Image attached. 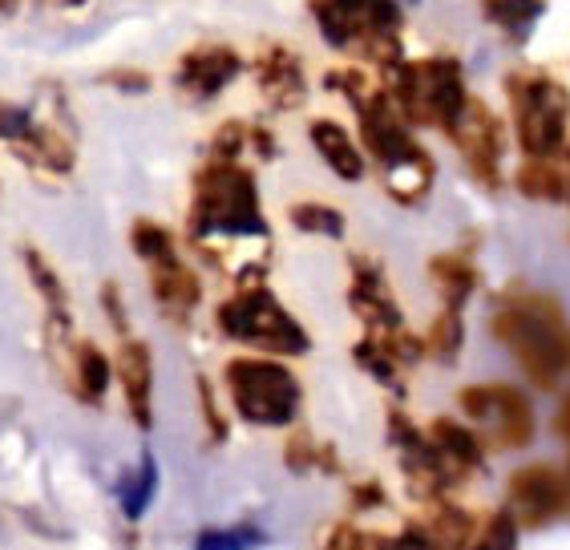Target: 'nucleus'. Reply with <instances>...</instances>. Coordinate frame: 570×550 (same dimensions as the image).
Segmentation results:
<instances>
[{
    "label": "nucleus",
    "instance_id": "1",
    "mask_svg": "<svg viewBox=\"0 0 570 550\" xmlns=\"http://www.w3.org/2000/svg\"><path fill=\"white\" fill-rule=\"evenodd\" d=\"M490 328L542 393H554L570 376V316L554 296L518 287L498 299Z\"/></svg>",
    "mask_w": 570,
    "mask_h": 550
},
{
    "label": "nucleus",
    "instance_id": "2",
    "mask_svg": "<svg viewBox=\"0 0 570 550\" xmlns=\"http://www.w3.org/2000/svg\"><path fill=\"white\" fill-rule=\"evenodd\" d=\"M356 114H361L364 146H368L373 163L381 166L384 190L393 195V203H401V207L425 203V195L433 190V178H438V166H433L425 146L409 134V118L401 114L393 94L373 86L356 101Z\"/></svg>",
    "mask_w": 570,
    "mask_h": 550
},
{
    "label": "nucleus",
    "instance_id": "3",
    "mask_svg": "<svg viewBox=\"0 0 570 550\" xmlns=\"http://www.w3.org/2000/svg\"><path fill=\"white\" fill-rule=\"evenodd\" d=\"M187 227L195 243L267 239V219L252 170H243L239 163H223V158L198 170Z\"/></svg>",
    "mask_w": 570,
    "mask_h": 550
},
{
    "label": "nucleus",
    "instance_id": "4",
    "mask_svg": "<svg viewBox=\"0 0 570 550\" xmlns=\"http://www.w3.org/2000/svg\"><path fill=\"white\" fill-rule=\"evenodd\" d=\"M312 17L332 49H361L368 61L384 69L401 61L396 0H312Z\"/></svg>",
    "mask_w": 570,
    "mask_h": 550
},
{
    "label": "nucleus",
    "instance_id": "5",
    "mask_svg": "<svg viewBox=\"0 0 570 550\" xmlns=\"http://www.w3.org/2000/svg\"><path fill=\"white\" fill-rule=\"evenodd\" d=\"M389 94L401 106L413 126H433L450 130L453 118L461 114L470 89L461 78V66L453 57H421V61H396L389 69Z\"/></svg>",
    "mask_w": 570,
    "mask_h": 550
},
{
    "label": "nucleus",
    "instance_id": "6",
    "mask_svg": "<svg viewBox=\"0 0 570 550\" xmlns=\"http://www.w3.org/2000/svg\"><path fill=\"white\" fill-rule=\"evenodd\" d=\"M510 114H514L518 146L530 158H554L567 146L570 89L550 73H514L505 81Z\"/></svg>",
    "mask_w": 570,
    "mask_h": 550
},
{
    "label": "nucleus",
    "instance_id": "7",
    "mask_svg": "<svg viewBox=\"0 0 570 550\" xmlns=\"http://www.w3.org/2000/svg\"><path fill=\"white\" fill-rule=\"evenodd\" d=\"M219 328L230 341L255 344L264 353L275 356H304L312 348L307 332L299 328V320L267 292L264 279L243 284V292L235 299H227L219 308Z\"/></svg>",
    "mask_w": 570,
    "mask_h": 550
},
{
    "label": "nucleus",
    "instance_id": "8",
    "mask_svg": "<svg viewBox=\"0 0 570 550\" xmlns=\"http://www.w3.org/2000/svg\"><path fill=\"white\" fill-rule=\"evenodd\" d=\"M230 401L239 409L243 421L279 430L299 413V381L287 373L284 364L259 361V356H239L227 364Z\"/></svg>",
    "mask_w": 570,
    "mask_h": 550
},
{
    "label": "nucleus",
    "instance_id": "9",
    "mask_svg": "<svg viewBox=\"0 0 570 550\" xmlns=\"http://www.w3.org/2000/svg\"><path fill=\"white\" fill-rule=\"evenodd\" d=\"M461 409L473 421L482 445H494V450H527L530 441H534V409H530V396L522 389L502 385V381L470 385L461 389Z\"/></svg>",
    "mask_w": 570,
    "mask_h": 550
},
{
    "label": "nucleus",
    "instance_id": "10",
    "mask_svg": "<svg viewBox=\"0 0 570 550\" xmlns=\"http://www.w3.org/2000/svg\"><path fill=\"white\" fill-rule=\"evenodd\" d=\"M453 138V146L461 150L465 166L473 170V178L482 183V187L498 190L502 187V155H505V130L498 114L485 106L482 98H465L461 114L453 118V126L445 130Z\"/></svg>",
    "mask_w": 570,
    "mask_h": 550
},
{
    "label": "nucleus",
    "instance_id": "11",
    "mask_svg": "<svg viewBox=\"0 0 570 550\" xmlns=\"http://www.w3.org/2000/svg\"><path fill=\"white\" fill-rule=\"evenodd\" d=\"M505 490H510V510L522 527H547L570 510V473L559 465H522Z\"/></svg>",
    "mask_w": 570,
    "mask_h": 550
},
{
    "label": "nucleus",
    "instance_id": "12",
    "mask_svg": "<svg viewBox=\"0 0 570 550\" xmlns=\"http://www.w3.org/2000/svg\"><path fill=\"white\" fill-rule=\"evenodd\" d=\"M243 73V57L230 45H198L187 49L175 69L178 94H187L190 101L219 98L223 89Z\"/></svg>",
    "mask_w": 570,
    "mask_h": 550
},
{
    "label": "nucleus",
    "instance_id": "13",
    "mask_svg": "<svg viewBox=\"0 0 570 550\" xmlns=\"http://www.w3.org/2000/svg\"><path fill=\"white\" fill-rule=\"evenodd\" d=\"M348 304H352V312L364 320L368 336H384V332L405 328V324H401V308H396L393 292H389V284H384L381 267H373L368 259H356Z\"/></svg>",
    "mask_w": 570,
    "mask_h": 550
},
{
    "label": "nucleus",
    "instance_id": "14",
    "mask_svg": "<svg viewBox=\"0 0 570 550\" xmlns=\"http://www.w3.org/2000/svg\"><path fill=\"white\" fill-rule=\"evenodd\" d=\"M118 385L126 393V405H130V418L138 430H150L154 425V409H150V393H154V356L134 332L118 336Z\"/></svg>",
    "mask_w": 570,
    "mask_h": 550
},
{
    "label": "nucleus",
    "instance_id": "15",
    "mask_svg": "<svg viewBox=\"0 0 570 550\" xmlns=\"http://www.w3.org/2000/svg\"><path fill=\"white\" fill-rule=\"evenodd\" d=\"M146 267H150V292L166 316H190V312L198 308L203 284H198V275L178 259V252L166 255V259H154V264H146Z\"/></svg>",
    "mask_w": 570,
    "mask_h": 550
},
{
    "label": "nucleus",
    "instance_id": "16",
    "mask_svg": "<svg viewBox=\"0 0 570 550\" xmlns=\"http://www.w3.org/2000/svg\"><path fill=\"white\" fill-rule=\"evenodd\" d=\"M259 89L272 110H296L304 101V69H299V57L287 49V45H272L264 57H259Z\"/></svg>",
    "mask_w": 570,
    "mask_h": 550
},
{
    "label": "nucleus",
    "instance_id": "17",
    "mask_svg": "<svg viewBox=\"0 0 570 550\" xmlns=\"http://www.w3.org/2000/svg\"><path fill=\"white\" fill-rule=\"evenodd\" d=\"M57 364H61L69 389H73L81 401H89V405H98L114 381V364L106 361V353H101L98 344H89V341H73L66 353L57 356Z\"/></svg>",
    "mask_w": 570,
    "mask_h": 550
},
{
    "label": "nucleus",
    "instance_id": "18",
    "mask_svg": "<svg viewBox=\"0 0 570 550\" xmlns=\"http://www.w3.org/2000/svg\"><path fill=\"white\" fill-rule=\"evenodd\" d=\"M307 138L316 146V155L332 166V175H341L344 183H361L364 178V155L361 146L352 143V134L344 130L341 121L320 118L307 126Z\"/></svg>",
    "mask_w": 570,
    "mask_h": 550
},
{
    "label": "nucleus",
    "instance_id": "19",
    "mask_svg": "<svg viewBox=\"0 0 570 550\" xmlns=\"http://www.w3.org/2000/svg\"><path fill=\"white\" fill-rule=\"evenodd\" d=\"M12 155L24 158V163L37 166V170H49V175H69L77 163L73 143H69L66 134L57 130V126H37V121L24 138L12 143Z\"/></svg>",
    "mask_w": 570,
    "mask_h": 550
},
{
    "label": "nucleus",
    "instance_id": "20",
    "mask_svg": "<svg viewBox=\"0 0 570 550\" xmlns=\"http://www.w3.org/2000/svg\"><path fill=\"white\" fill-rule=\"evenodd\" d=\"M429 438L438 441V450L450 458V465L461 473V478H470V473H478L482 470V458H485V450H482V438L473 430H465V425H458V421H433L429 425Z\"/></svg>",
    "mask_w": 570,
    "mask_h": 550
},
{
    "label": "nucleus",
    "instance_id": "21",
    "mask_svg": "<svg viewBox=\"0 0 570 550\" xmlns=\"http://www.w3.org/2000/svg\"><path fill=\"white\" fill-rule=\"evenodd\" d=\"M429 275H433V284H438L445 308H465V299H470L473 287H478V267L458 252L433 255V259H429Z\"/></svg>",
    "mask_w": 570,
    "mask_h": 550
},
{
    "label": "nucleus",
    "instance_id": "22",
    "mask_svg": "<svg viewBox=\"0 0 570 550\" xmlns=\"http://www.w3.org/2000/svg\"><path fill=\"white\" fill-rule=\"evenodd\" d=\"M154 494H158V462H154L150 453H142L138 470L126 473V478L118 482L121 514L130 518V522H138V518H142L146 510L154 507Z\"/></svg>",
    "mask_w": 570,
    "mask_h": 550
},
{
    "label": "nucleus",
    "instance_id": "23",
    "mask_svg": "<svg viewBox=\"0 0 570 550\" xmlns=\"http://www.w3.org/2000/svg\"><path fill=\"white\" fill-rule=\"evenodd\" d=\"M284 462L296 473H307V470L341 473V458H336V450H332V445H320L312 433H292V438H287Z\"/></svg>",
    "mask_w": 570,
    "mask_h": 550
},
{
    "label": "nucleus",
    "instance_id": "24",
    "mask_svg": "<svg viewBox=\"0 0 570 550\" xmlns=\"http://www.w3.org/2000/svg\"><path fill=\"white\" fill-rule=\"evenodd\" d=\"M287 219H292V227H296V232H304V235H328V239H344V232H348L344 215L336 207H328V203H292Z\"/></svg>",
    "mask_w": 570,
    "mask_h": 550
},
{
    "label": "nucleus",
    "instance_id": "25",
    "mask_svg": "<svg viewBox=\"0 0 570 550\" xmlns=\"http://www.w3.org/2000/svg\"><path fill=\"white\" fill-rule=\"evenodd\" d=\"M518 190L527 198H538V203H554V198L567 195V178L550 166V158H527V166L518 170Z\"/></svg>",
    "mask_w": 570,
    "mask_h": 550
},
{
    "label": "nucleus",
    "instance_id": "26",
    "mask_svg": "<svg viewBox=\"0 0 570 550\" xmlns=\"http://www.w3.org/2000/svg\"><path fill=\"white\" fill-rule=\"evenodd\" d=\"M130 247H134V255H138L142 264H154V259H166V255H175V235L166 232L163 223L138 219L130 227Z\"/></svg>",
    "mask_w": 570,
    "mask_h": 550
},
{
    "label": "nucleus",
    "instance_id": "27",
    "mask_svg": "<svg viewBox=\"0 0 570 550\" xmlns=\"http://www.w3.org/2000/svg\"><path fill=\"white\" fill-rule=\"evenodd\" d=\"M461 308H441V316L433 320V328L425 336V353L441 356V361H453L461 348Z\"/></svg>",
    "mask_w": 570,
    "mask_h": 550
},
{
    "label": "nucleus",
    "instance_id": "28",
    "mask_svg": "<svg viewBox=\"0 0 570 550\" xmlns=\"http://www.w3.org/2000/svg\"><path fill=\"white\" fill-rule=\"evenodd\" d=\"M542 4H547V0H485V12H490L498 24H505V29L522 33L527 24L538 21Z\"/></svg>",
    "mask_w": 570,
    "mask_h": 550
},
{
    "label": "nucleus",
    "instance_id": "29",
    "mask_svg": "<svg viewBox=\"0 0 570 550\" xmlns=\"http://www.w3.org/2000/svg\"><path fill=\"white\" fill-rule=\"evenodd\" d=\"M247 130L252 126H243V121H223L219 130H215V158H223V163H235V158L247 150Z\"/></svg>",
    "mask_w": 570,
    "mask_h": 550
},
{
    "label": "nucleus",
    "instance_id": "30",
    "mask_svg": "<svg viewBox=\"0 0 570 550\" xmlns=\"http://www.w3.org/2000/svg\"><path fill=\"white\" fill-rule=\"evenodd\" d=\"M33 130V114L21 110V106H9V101H0V143H17L24 134Z\"/></svg>",
    "mask_w": 570,
    "mask_h": 550
},
{
    "label": "nucleus",
    "instance_id": "31",
    "mask_svg": "<svg viewBox=\"0 0 570 550\" xmlns=\"http://www.w3.org/2000/svg\"><path fill=\"white\" fill-rule=\"evenodd\" d=\"M264 534L252 527H239V530H207V534H198V547H259Z\"/></svg>",
    "mask_w": 570,
    "mask_h": 550
},
{
    "label": "nucleus",
    "instance_id": "32",
    "mask_svg": "<svg viewBox=\"0 0 570 550\" xmlns=\"http://www.w3.org/2000/svg\"><path fill=\"white\" fill-rule=\"evenodd\" d=\"M198 405H203V421H207V438L210 441H227V421L215 409V393H210V381L198 376Z\"/></svg>",
    "mask_w": 570,
    "mask_h": 550
},
{
    "label": "nucleus",
    "instance_id": "33",
    "mask_svg": "<svg viewBox=\"0 0 570 550\" xmlns=\"http://www.w3.org/2000/svg\"><path fill=\"white\" fill-rule=\"evenodd\" d=\"M473 547H514V518L505 514H494L490 522H485V534Z\"/></svg>",
    "mask_w": 570,
    "mask_h": 550
},
{
    "label": "nucleus",
    "instance_id": "34",
    "mask_svg": "<svg viewBox=\"0 0 570 550\" xmlns=\"http://www.w3.org/2000/svg\"><path fill=\"white\" fill-rule=\"evenodd\" d=\"M101 304H106V316H110L114 332H118V336H126V332H130V316H126V299H121V287L118 284L101 287Z\"/></svg>",
    "mask_w": 570,
    "mask_h": 550
},
{
    "label": "nucleus",
    "instance_id": "35",
    "mask_svg": "<svg viewBox=\"0 0 570 550\" xmlns=\"http://www.w3.org/2000/svg\"><path fill=\"white\" fill-rule=\"evenodd\" d=\"M328 547H389V539H373V534H364V530L336 527V530H332Z\"/></svg>",
    "mask_w": 570,
    "mask_h": 550
},
{
    "label": "nucleus",
    "instance_id": "36",
    "mask_svg": "<svg viewBox=\"0 0 570 550\" xmlns=\"http://www.w3.org/2000/svg\"><path fill=\"white\" fill-rule=\"evenodd\" d=\"M352 507L356 510H376V507H384V485L381 482H361V485H352Z\"/></svg>",
    "mask_w": 570,
    "mask_h": 550
},
{
    "label": "nucleus",
    "instance_id": "37",
    "mask_svg": "<svg viewBox=\"0 0 570 550\" xmlns=\"http://www.w3.org/2000/svg\"><path fill=\"white\" fill-rule=\"evenodd\" d=\"M110 86L142 94V89H150V73H142V69H121V73H110Z\"/></svg>",
    "mask_w": 570,
    "mask_h": 550
},
{
    "label": "nucleus",
    "instance_id": "38",
    "mask_svg": "<svg viewBox=\"0 0 570 550\" xmlns=\"http://www.w3.org/2000/svg\"><path fill=\"white\" fill-rule=\"evenodd\" d=\"M247 143H255V150L264 158H275V138H272V130H264V126H252L247 130Z\"/></svg>",
    "mask_w": 570,
    "mask_h": 550
},
{
    "label": "nucleus",
    "instance_id": "39",
    "mask_svg": "<svg viewBox=\"0 0 570 550\" xmlns=\"http://www.w3.org/2000/svg\"><path fill=\"white\" fill-rule=\"evenodd\" d=\"M17 9H21V0H0V17H12Z\"/></svg>",
    "mask_w": 570,
    "mask_h": 550
},
{
    "label": "nucleus",
    "instance_id": "40",
    "mask_svg": "<svg viewBox=\"0 0 570 550\" xmlns=\"http://www.w3.org/2000/svg\"><path fill=\"white\" fill-rule=\"evenodd\" d=\"M61 9H77V4H86V0H57Z\"/></svg>",
    "mask_w": 570,
    "mask_h": 550
},
{
    "label": "nucleus",
    "instance_id": "41",
    "mask_svg": "<svg viewBox=\"0 0 570 550\" xmlns=\"http://www.w3.org/2000/svg\"><path fill=\"white\" fill-rule=\"evenodd\" d=\"M567 195H570V187H567Z\"/></svg>",
    "mask_w": 570,
    "mask_h": 550
},
{
    "label": "nucleus",
    "instance_id": "42",
    "mask_svg": "<svg viewBox=\"0 0 570 550\" xmlns=\"http://www.w3.org/2000/svg\"><path fill=\"white\" fill-rule=\"evenodd\" d=\"M567 445H570V441H567Z\"/></svg>",
    "mask_w": 570,
    "mask_h": 550
}]
</instances>
